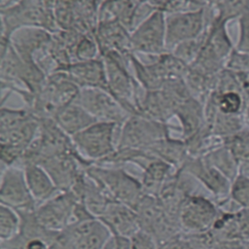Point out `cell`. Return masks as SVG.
Masks as SVG:
<instances>
[{
	"label": "cell",
	"mask_w": 249,
	"mask_h": 249,
	"mask_svg": "<svg viewBox=\"0 0 249 249\" xmlns=\"http://www.w3.org/2000/svg\"><path fill=\"white\" fill-rule=\"evenodd\" d=\"M85 171L112 199L125 203L134 209L144 196L141 181L122 168H106L89 164L85 167Z\"/></svg>",
	"instance_id": "obj_2"
},
{
	"label": "cell",
	"mask_w": 249,
	"mask_h": 249,
	"mask_svg": "<svg viewBox=\"0 0 249 249\" xmlns=\"http://www.w3.org/2000/svg\"><path fill=\"white\" fill-rule=\"evenodd\" d=\"M215 217L213 205L199 196H186L179 208L181 229L189 233H200L208 229Z\"/></svg>",
	"instance_id": "obj_12"
},
{
	"label": "cell",
	"mask_w": 249,
	"mask_h": 249,
	"mask_svg": "<svg viewBox=\"0 0 249 249\" xmlns=\"http://www.w3.org/2000/svg\"><path fill=\"white\" fill-rule=\"evenodd\" d=\"M208 97L220 113L228 115L242 114L246 103V96L240 90H213Z\"/></svg>",
	"instance_id": "obj_21"
},
{
	"label": "cell",
	"mask_w": 249,
	"mask_h": 249,
	"mask_svg": "<svg viewBox=\"0 0 249 249\" xmlns=\"http://www.w3.org/2000/svg\"><path fill=\"white\" fill-rule=\"evenodd\" d=\"M22 167L24 169L27 186L37 205L60 192L49 172L41 164L37 162H27L24 163Z\"/></svg>",
	"instance_id": "obj_18"
},
{
	"label": "cell",
	"mask_w": 249,
	"mask_h": 249,
	"mask_svg": "<svg viewBox=\"0 0 249 249\" xmlns=\"http://www.w3.org/2000/svg\"><path fill=\"white\" fill-rule=\"evenodd\" d=\"M130 239L132 249H160L157 238L151 232L142 229L130 236Z\"/></svg>",
	"instance_id": "obj_26"
},
{
	"label": "cell",
	"mask_w": 249,
	"mask_h": 249,
	"mask_svg": "<svg viewBox=\"0 0 249 249\" xmlns=\"http://www.w3.org/2000/svg\"><path fill=\"white\" fill-rule=\"evenodd\" d=\"M238 36L235 49L249 53V11L237 18Z\"/></svg>",
	"instance_id": "obj_27"
},
{
	"label": "cell",
	"mask_w": 249,
	"mask_h": 249,
	"mask_svg": "<svg viewBox=\"0 0 249 249\" xmlns=\"http://www.w3.org/2000/svg\"><path fill=\"white\" fill-rule=\"evenodd\" d=\"M128 55L129 53L111 52L101 57L105 65L108 91L130 115H133L138 114L139 102L144 93H139L142 87L127 68L129 65Z\"/></svg>",
	"instance_id": "obj_1"
},
{
	"label": "cell",
	"mask_w": 249,
	"mask_h": 249,
	"mask_svg": "<svg viewBox=\"0 0 249 249\" xmlns=\"http://www.w3.org/2000/svg\"><path fill=\"white\" fill-rule=\"evenodd\" d=\"M112 235L114 238L115 249H132L130 237L118 233H112Z\"/></svg>",
	"instance_id": "obj_28"
},
{
	"label": "cell",
	"mask_w": 249,
	"mask_h": 249,
	"mask_svg": "<svg viewBox=\"0 0 249 249\" xmlns=\"http://www.w3.org/2000/svg\"><path fill=\"white\" fill-rule=\"evenodd\" d=\"M130 50L133 53L159 56L167 53L165 45V14L152 13L130 32Z\"/></svg>",
	"instance_id": "obj_7"
},
{
	"label": "cell",
	"mask_w": 249,
	"mask_h": 249,
	"mask_svg": "<svg viewBox=\"0 0 249 249\" xmlns=\"http://www.w3.org/2000/svg\"><path fill=\"white\" fill-rule=\"evenodd\" d=\"M207 29L197 38H195L193 40L186 41L180 45H178L172 52L173 54H175L178 58L183 60L186 64L189 66L195 61L196 56L198 55L204 42L207 36Z\"/></svg>",
	"instance_id": "obj_24"
},
{
	"label": "cell",
	"mask_w": 249,
	"mask_h": 249,
	"mask_svg": "<svg viewBox=\"0 0 249 249\" xmlns=\"http://www.w3.org/2000/svg\"><path fill=\"white\" fill-rule=\"evenodd\" d=\"M0 201L18 211L34 210L37 206L27 186L23 167L5 166L1 172Z\"/></svg>",
	"instance_id": "obj_10"
},
{
	"label": "cell",
	"mask_w": 249,
	"mask_h": 249,
	"mask_svg": "<svg viewBox=\"0 0 249 249\" xmlns=\"http://www.w3.org/2000/svg\"><path fill=\"white\" fill-rule=\"evenodd\" d=\"M78 201L79 198L72 191H60L48 200L38 204L34 213L44 228L59 232L71 223Z\"/></svg>",
	"instance_id": "obj_9"
},
{
	"label": "cell",
	"mask_w": 249,
	"mask_h": 249,
	"mask_svg": "<svg viewBox=\"0 0 249 249\" xmlns=\"http://www.w3.org/2000/svg\"><path fill=\"white\" fill-rule=\"evenodd\" d=\"M100 55L117 52L128 54L130 50V31L120 21H100L93 31Z\"/></svg>",
	"instance_id": "obj_14"
},
{
	"label": "cell",
	"mask_w": 249,
	"mask_h": 249,
	"mask_svg": "<svg viewBox=\"0 0 249 249\" xmlns=\"http://www.w3.org/2000/svg\"><path fill=\"white\" fill-rule=\"evenodd\" d=\"M202 1L205 3L207 7L212 9H216L219 6V4L222 2V0H202Z\"/></svg>",
	"instance_id": "obj_30"
},
{
	"label": "cell",
	"mask_w": 249,
	"mask_h": 249,
	"mask_svg": "<svg viewBox=\"0 0 249 249\" xmlns=\"http://www.w3.org/2000/svg\"><path fill=\"white\" fill-rule=\"evenodd\" d=\"M6 2H7V0H1V6H3Z\"/></svg>",
	"instance_id": "obj_32"
},
{
	"label": "cell",
	"mask_w": 249,
	"mask_h": 249,
	"mask_svg": "<svg viewBox=\"0 0 249 249\" xmlns=\"http://www.w3.org/2000/svg\"><path fill=\"white\" fill-rule=\"evenodd\" d=\"M60 235L69 249H101L112 232L99 218H91L69 224Z\"/></svg>",
	"instance_id": "obj_11"
},
{
	"label": "cell",
	"mask_w": 249,
	"mask_h": 249,
	"mask_svg": "<svg viewBox=\"0 0 249 249\" xmlns=\"http://www.w3.org/2000/svg\"><path fill=\"white\" fill-rule=\"evenodd\" d=\"M226 68L235 73L236 75H248L249 74V53L233 49L230 54Z\"/></svg>",
	"instance_id": "obj_25"
},
{
	"label": "cell",
	"mask_w": 249,
	"mask_h": 249,
	"mask_svg": "<svg viewBox=\"0 0 249 249\" xmlns=\"http://www.w3.org/2000/svg\"><path fill=\"white\" fill-rule=\"evenodd\" d=\"M56 124L70 137L97 122L76 101L59 108L53 117Z\"/></svg>",
	"instance_id": "obj_19"
},
{
	"label": "cell",
	"mask_w": 249,
	"mask_h": 249,
	"mask_svg": "<svg viewBox=\"0 0 249 249\" xmlns=\"http://www.w3.org/2000/svg\"><path fill=\"white\" fill-rule=\"evenodd\" d=\"M120 127L114 123L97 121L71 136V139L86 160L90 163L104 162L117 150L115 134Z\"/></svg>",
	"instance_id": "obj_3"
},
{
	"label": "cell",
	"mask_w": 249,
	"mask_h": 249,
	"mask_svg": "<svg viewBox=\"0 0 249 249\" xmlns=\"http://www.w3.org/2000/svg\"><path fill=\"white\" fill-rule=\"evenodd\" d=\"M209 7L165 15V45L172 52L178 45L199 37L215 17L208 18Z\"/></svg>",
	"instance_id": "obj_6"
},
{
	"label": "cell",
	"mask_w": 249,
	"mask_h": 249,
	"mask_svg": "<svg viewBox=\"0 0 249 249\" xmlns=\"http://www.w3.org/2000/svg\"><path fill=\"white\" fill-rule=\"evenodd\" d=\"M99 219L108 227L112 233L130 237L140 230L136 210L118 200H111Z\"/></svg>",
	"instance_id": "obj_16"
},
{
	"label": "cell",
	"mask_w": 249,
	"mask_h": 249,
	"mask_svg": "<svg viewBox=\"0 0 249 249\" xmlns=\"http://www.w3.org/2000/svg\"><path fill=\"white\" fill-rule=\"evenodd\" d=\"M40 127V119L29 109L1 107V145H9L24 153L35 139Z\"/></svg>",
	"instance_id": "obj_5"
},
{
	"label": "cell",
	"mask_w": 249,
	"mask_h": 249,
	"mask_svg": "<svg viewBox=\"0 0 249 249\" xmlns=\"http://www.w3.org/2000/svg\"><path fill=\"white\" fill-rule=\"evenodd\" d=\"M242 116L244 119V123L247 124V125L249 127V96L246 98V103H245L244 110L242 112Z\"/></svg>",
	"instance_id": "obj_29"
},
{
	"label": "cell",
	"mask_w": 249,
	"mask_h": 249,
	"mask_svg": "<svg viewBox=\"0 0 249 249\" xmlns=\"http://www.w3.org/2000/svg\"><path fill=\"white\" fill-rule=\"evenodd\" d=\"M249 11V0H222L214 9L215 18L218 20L229 22L237 19L241 15Z\"/></svg>",
	"instance_id": "obj_23"
},
{
	"label": "cell",
	"mask_w": 249,
	"mask_h": 249,
	"mask_svg": "<svg viewBox=\"0 0 249 249\" xmlns=\"http://www.w3.org/2000/svg\"><path fill=\"white\" fill-rule=\"evenodd\" d=\"M1 249H7V248H2V247H1Z\"/></svg>",
	"instance_id": "obj_33"
},
{
	"label": "cell",
	"mask_w": 249,
	"mask_h": 249,
	"mask_svg": "<svg viewBox=\"0 0 249 249\" xmlns=\"http://www.w3.org/2000/svg\"><path fill=\"white\" fill-rule=\"evenodd\" d=\"M58 70L65 72L80 89L100 88L108 90L105 65L101 56L74 61Z\"/></svg>",
	"instance_id": "obj_15"
},
{
	"label": "cell",
	"mask_w": 249,
	"mask_h": 249,
	"mask_svg": "<svg viewBox=\"0 0 249 249\" xmlns=\"http://www.w3.org/2000/svg\"><path fill=\"white\" fill-rule=\"evenodd\" d=\"M52 37L53 33L47 29L38 26H27L15 30L9 39L23 60L35 61L38 54L50 47Z\"/></svg>",
	"instance_id": "obj_13"
},
{
	"label": "cell",
	"mask_w": 249,
	"mask_h": 249,
	"mask_svg": "<svg viewBox=\"0 0 249 249\" xmlns=\"http://www.w3.org/2000/svg\"><path fill=\"white\" fill-rule=\"evenodd\" d=\"M75 101L99 122L114 123L122 126L130 116L121 103L104 89H80Z\"/></svg>",
	"instance_id": "obj_8"
},
{
	"label": "cell",
	"mask_w": 249,
	"mask_h": 249,
	"mask_svg": "<svg viewBox=\"0 0 249 249\" xmlns=\"http://www.w3.org/2000/svg\"><path fill=\"white\" fill-rule=\"evenodd\" d=\"M117 150H145L169 137V127L163 123L141 114L130 115L121 126Z\"/></svg>",
	"instance_id": "obj_4"
},
{
	"label": "cell",
	"mask_w": 249,
	"mask_h": 249,
	"mask_svg": "<svg viewBox=\"0 0 249 249\" xmlns=\"http://www.w3.org/2000/svg\"><path fill=\"white\" fill-rule=\"evenodd\" d=\"M172 165L155 158L148 159L142 175V188L145 195L158 196L164 183L170 176Z\"/></svg>",
	"instance_id": "obj_20"
},
{
	"label": "cell",
	"mask_w": 249,
	"mask_h": 249,
	"mask_svg": "<svg viewBox=\"0 0 249 249\" xmlns=\"http://www.w3.org/2000/svg\"><path fill=\"white\" fill-rule=\"evenodd\" d=\"M175 116L181 124L183 140L192 138L206 126L204 103L194 96L179 104Z\"/></svg>",
	"instance_id": "obj_17"
},
{
	"label": "cell",
	"mask_w": 249,
	"mask_h": 249,
	"mask_svg": "<svg viewBox=\"0 0 249 249\" xmlns=\"http://www.w3.org/2000/svg\"><path fill=\"white\" fill-rule=\"evenodd\" d=\"M101 249H115V244H114V238L113 235L107 240V242L103 245Z\"/></svg>",
	"instance_id": "obj_31"
},
{
	"label": "cell",
	"mask_w": 249,
	"mask_h": 249,
	"mask_svg": "<svg viewBox=\"0 0 249 249\" xmlns=\"http://www.w3.org/2000/svg\"><path fill=\"white\" fill-rule=\"evenodd\" d=\"M20 215L18 210L1 203L0 207V238L1 241L15 237L20 230Z\"/></svg>",
	"instance_id": "obj_22"
}]
</instances>
